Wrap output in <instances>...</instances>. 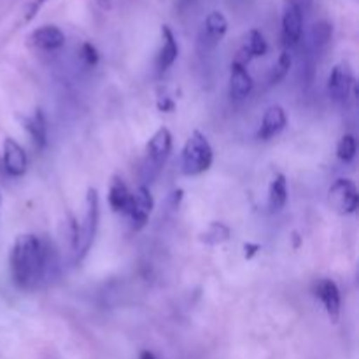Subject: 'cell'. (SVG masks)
Returning <instances> with one entry per match:
<instances>
[{
	"instance_id": "obj_15",
	"label": "cell",
	"mask_w": 359,
	"mask_h": 359,
	"mask_svg": "<svg viewBox=\"0 0 359 359\" xmlns=\"http://www.w3.org/2000/svg\"><path fill=\"white\" fill-rule=\"evenodd\" d=\"M286 112L280 105H272V107L266 109L265 116H263V121H262V128H259L258 137L262 140H269L272 137L279 135L280 132L284 130L286 126Z\"/></svg>"
},
{
	"instance_id": "obj_3",
	"label": "cell",
	"mask_w": 359,
	"mask_h": 359,
	"mask_svg": "<svg viewBox=\"0 0 359 359\" xmlns=\"http://www.w3.org/2000/svg\"><path fill=\"white\" fill-rule=\"evenodd\" d=\"M214 161V151L207 137L195 130L186 140L182 149V172L186 175H200L210 168Z\"/></svg>"
},
{
	"instance_id": "obj_1",
	"label": "cell",
	"mask_w": 359,
	"mask_h": 359,
	"mask_svg": "<svg viewBox=\"0 0 359 359\" xmlns=\"http://www.w3.org/2000/svg\"><path fill=\"white\" fill-rule=\"evenodd\" d=\"M9 265L13 283L20 290H35L49 270V245L34 233L20 235L11 249Z\"/></svg>"
},
{
	"instance_id": "obj_27",
	"label": "cell",
	"mask_w": 359,
	"mask_h": 359,
	"mask_svg": "<svg viewBox=\"0 0 359 359\" xmlns=\"http://www.w3.org/2000/svg\"><path fill=\"white\" fill-rule=\"evenodd\" d=\"M294 2L298 4V7H300V9H302V13L307 14L309 11H311L312 2H314V0H294Z\"/></svg>"
},
{
	"instance_id": "obj_19",
	"label": "cell",
	"mask_w": 359,
	"mask_h": 359,
	"mask_svg": "<svg viewBox=\"0 0 359 359\" xmlns=\"http://www.w3.org/2000/svg\"><path fill=\"white\" fill-rule=\"evenodd\" d=\"M230 238V228L226 226L224 223H212L209 224L203 233H200V241L205 242L209 245H216V244H223Z\"/></svg>"
},
{
	"instance_id": "obj_12",
	"label": "cell",
	"mask_w": 359,
	"mask_h": 359,
	"mask_svg": "<svg viewBox=\"0 0 359 359\" xmlns=\"http://www.w3.org/2000/svg\"><path fill=\"white\" fill-rule=\"evenodd\" d=\"M28 42L41 51H55L65 44V35L55 25H44L32 32Z\"/></svg>"
},
{
	"instance_id": "obj_7",
	"label": "cell",
	"mask_w": 359,
	"mask_h": 359,
	"mask_svg": "<svg viewBox=\"0 0 359 359\" xmlns=\"http://www.w3.org/2000/svg\"><path fill=\"white\" fill-rule=\"evenodd\" d=\"M228 32V20L223 13L219 11H212L209 16L205 18L202 25V30H200L198 37V46L205 51L209 49H214Z\"/></svg>"
},
{
	"instance_id": "obj_4",
	"label": "cell",
	"mask_w": 359,
	"mask_h": 359,
	"mask_svg": "<svg viewBox=\"0 0 359 359\" xmlns=\"http://www.w3.org/2000/svg\"><path fill=\"white\" fill-rule=\"evenodd\" d=\"M170 151L172 133L168 132V128L161 126V128H158L154 132V135L151 137L146 146V158H144L142 163L144 182H151L153 179H156V175L160 174L163 165L167 163L168 156H170Z\"/></svg>"
},
{
	"instance_id": "obj_21",
	"label": "cell",
	"mask_w": 359,
	"mask_h": 359,
	"mask_svg": "<svg viewBox=\"0 0 359 359\" xmlns=\"http://www.w3.org/2000/svg\"><path fill=\"white\" fill-rule=\"evenodd\" d=\"M356 151H358V142L354 135L347 133V135H344L342 139L339 140V146H337V156H339L340 161H344V163L353 161L354 156H356Z\"/></svg>"
},
{
	"instance_id": "obj_26",
	"label": "cell",
	"mask_w": 359,
	"mask_h": 359,
	"mask_svg": "<svg viewBox=\"0 0 359 359\" xmlns=\"http://www.w3.org/2000/svg\"><path fill=\"white\" fill-rule=\"evenodd\" d=\"M258 251H259L258 244H245V258L248 259H251Z\"/></svg>"
},
{
	"instance_id": "obj_8",
	"label": "cell",
	"mask_w": 359,
	"mask_h": 359,
	"mask_svg": "<svg viewBox=\"0 0 359 359\" xmlns=\"http://www.w3.org/2000/svg\"><path fill=\"white\" fill-rule=\"evenodd\" d=\"M304 16L302 9L294 0H287L283 13V41L284 46L293 48L302 41L304 34Z\"/></svg>"
},
{
	"instance_id": "obj_6",
	"label": "cell",
	"mask_w": 359,
	"mask_h": 359,
	"mask_svg": "<svg viewBox=\"0 0 359 359\" xmlns=\"http://www.w3.org/2000/svg\"><path fill=\"white\" fill-rule=\"evenodd\" d=\"M249 55L244 48L237 53L233 63H231L230 70V97L231 100H244L245 97H249L252 90V77L249 76L248 69H245V63L249 62Z\"/></svg>"
},
{
	"instance_id": "obj_24",
	"label": "cell",
	"mask_w": 359,
	"mask_h": 359,
	"mask_svg": "<svg viewBox=\"0 0 359 359\" xmlns=\"http://www.w3.org/2000/svg\"><path fill=\"white\" fill-rule=\"evenodd\" d=\"M81 58L84 60V63H86L88 67L97 65L98 53H97V49H95V46L90 44V42H84L83 48H81Z\"/></svg>"
},
{
	"instance_id": "obj_18",
	"label": "cell",
	"mask_w": 359,
	"mask_h": 359,
	"mask_svg": "<svg viewBox=\"0 0 359 359\" xmlns=\"http://www.w3.org/2000/svg\"><path fill=\"white\" fill-rule=\"evenodd\" d=\"M287 202V182L283 174H276L270 182L269 189V209L270 212H279Z\"/></svg>"
},
{
	"instance_id": "obj_30",
	"label": "cell",
	"mask_w": 359,
	"mask_h": 359,
	"mask_svg": "<svg viewBox=\"0 0 359 359\" xmlns=\"http://www.w3.org/2000/svg\"><path fill=\"white\" fill-rule=\"evenodd\" d=\"M182 2H186V4H193V2H196V0H182Z\"/></svg>"
},
{
	"instance_id": "obj_20",
	"label": "cell",
	"mask_w": 359,
	"mask_h": 359,
	"mask_svg": "<svg viewBox=\"0 0 359 359\" xmlns=\"http://www.w3.org/2000/svg\"><path fill=\"white\" fill-rule=\"evenodd\" d=\"M244 49L248 51L249 58H259L266 53L269 46H266L265 37L259 30H251L248 35V44L244 46Z\"/></svg>"
},
{
	"instance_id": "obj_11",
	"label": "cell",
	"mask_w": 359,
	"mask_h": 359,
	"mask_svg": "<svg viewBox=\"0 0 359 359\" xmlns=\"http://www.w3.org/2000/svg\"><path fill=\"white\" fill-rule=\"evenodd\" d=\"M2 160H4V168L9 175L13 177H21V175L27 172V153H25L23 147L16 142L14 139L7 137L4 140V153H2Z\"/></svg>"
},
{
	"instance_id": "obj_9",
	"label": "cell",
	"mask_w": 359,
	"mask_h": 359,
	"mask_svg": "<svg viewBox=\"0 0 359 359\" xmlns=\"http://www.w3.org/2000/svg\"><path fill=\"white\" fill-rule=\"evenodd\" d=\"M354 84V74L349 63H339L333 67L328 77V93L335 102H346Z\"/></svg>"
},
{
	"instance_id": "obj_16",
	"label": "cell",
	"mask_w": 359,
	"mask_h": 359,
	"mask_svg": "<svg viewBox=\"0 0 359 359\" xmlns=\"http://www.w3.org/2000/svg\"><path fill=\"white\" fill-rule=\"evenodd\" d=\"M130 203H132V191L123 182L121 177L114 175L109 186V205L114 212L128 214Z\"/></svg>"
},
{
	"instance_id": "obj_5",
	"label": "cell",
	"mask_w": 359,
	"mask_h": 359,
	"mask_svg": "<svg viewBox=\"0 0 359 359\" xmlns=\"http://www.w3.org/2000/svg\"><path fill=\"white\" fill-rule=\"evenodd\" d=\"M328 203L335 212L344 216L356 212L359 203L356 184L351 179H337L328 189Z\"/></svg>"
},
{
	"instance_id": "obj_10",
	"label": "cell",
	"mask_w": 359,
	"mask_h": 359,
	"mask_svg": "<svg viewBox=\"0 0 359 359\" xmlns=\"http://www.w3.org/2000/svg\"><path fill=\"white\" fill-rule=\"evenodd\" d=\"M154 200L151 196V191L146 186H139L135 193H132V203H130V210L126 216L132 217V223L135 230H140L146 226L147 219H149L151 212H153Z\"/></svg>"
},
{
	"instance_id": "obj_29",
	"label": "cell",
	"mask_w": 359,
	"mask_h": 359,
	"mask_svg": "<svg viewBox=\"0 0 359 359\" xmlns=\"http://www.w3.org/2000/svg\"><path fill=\"white\" fill-rule=\"evenodd\" d=\"M139 359H156V356H154V354L151 353V351H142V353H140V358Z\"/></svg>"
},
{
	"instance_id": "obj_31",
	"label": "cell",
	"mask_w": 359,
	"mask_h": 359,
	"mask_svg": "<svg viewBox=\"0 0 359 359\" xmlns=\"http://www.w3.org/2000/svg\"><path fill=\"white\" fill-rule=\"evenodd\" d=\"M0 202H2V196H0Z\"/></svg>"
},
{
	"instance_id": "obj_14",
	"label": "cell",
	"mask_w": 359,
	"mask_h": 359,
	"mask_svg": "<svg viewBox=\"0 0 359 359\" xmlns=\"http://www.w3.org/2000/svg\"><path fill=\"white\" fill-rule=\"evenodd\" d=\"M161 41L163 42H161V48L156 56V70L160 74L170 69V67L174 65L175 60H177V55H179L177 41H175L174 34H172V30L167 27V25L161 27Z\"/></svg>"
},
{
	"instance_id": "obj_25",
	"label": "cell",
	"mask_w": 359,
	"mask_h": 359,
	"mask_svg": "<svg viewBox=\"0 0 359 359\" xmlns=\"http://www.w3.org/2000/svg\"><path fill=\"white\" fill-rule=\"evenodd\" d=\"M46 2H49V0H32L30 6H28V9H27V14H25V20L30 21L32 18H35V14L41 11V7L44 6Z\"/></svg>"
},
{
	"instance_id": "obj_13",
	"label": "cell",
	"mask_w": 359,
	"mask_h": 359,
	"mask_svg": "<svg viewBox=\"0 0 359 359\" xmlns=\"http://www.w3.org/2000/svg\"><path fill=\"white\" fill-rule=\"evenodd\" d=\"M314 294L321 300L332 321H339L340 316V291L332 279H321L314 286Z\"/></svg>"
},
{
	"instance_id": "obj_22",
	"label": "cell",
	"mask_w": 359,
	"mask_h": 359,
	"mask_svg": "<svg viewBox=\"0 0 359 359\" xmlns=\"http://www.w3.org/2000/svg\"><path fill=\"white\" fill-rule=\"evenodd\" d=\"M311 39L314 48L319 49L323 48V46H326L330 42V39H332V25L326 23V21H319V23H316L314 27H312Z\"/></svg>"
},
{
	"instance_id": "obj_23",
	"label": "cell",
	"mask_w": 359,
	"mask_h": 359,
	"mask_svg": "<svg viewBox=\"0 0 359 359\" xmlns=\"http://www.w3.org/2000/svg\"><path fill=\"white\" fill-rule=\"evenodd\" d=\"M290 69H291V55L290 51H283L280 53L279 60H277V63L273 65L272 74H270V84H277L280 79H284L286 74L290 72Z\"/></svg>"
},
{
	"instance_id": "obj_28",
	"label": "cell",
	"mask_w": 359,
	"mask_h": 359,
	"mask_svg": "<svg viewBox=\"0 0 359 359\" xmlns=\"http://www.w3.org/2000/svg\"><path fill=\"white\" fill-rule=\"evenodd\" d=\"M97 4L102 7V9H105V11L111 9V0H97Z\"/></svg>"
},
{
	"instance_id": "obj_17",
	"label": "cell",
	"mask_w": 359,
	"mask_h": 359,
	"mask_svg": "<svg viewBox=\"0 0 359 359\" xmlns=\"http://www.w3.org/2000/svg\"><path fill=\"white\" fill-rule=\"evenodd\" d=\"M23 125L27 132L30 133L32 142L37 149H44L48 144V121L41 109H35L34 114L23 119Z\"/></svg>"
},
{
	"instance_id": "obj_2",
	"label": "cell",
	"mask_w": 359,
	"mask_h": 359,
	"mask_svg": "<svg viewBox=\"0 0 359 359\" xmlns=\"http://www.w3.org/2000/svg\"><path fill=\"white\" fill-rule=\"evenodd\" d=\"M84 217L81 226H76V233H74L72 248L76 252V262H83L84 256L90 251L91 244L95 241L98 228V219H100V200H98L97 189L90 188L86 193V200H84Z\"/></svg>"
}]
</instances>
